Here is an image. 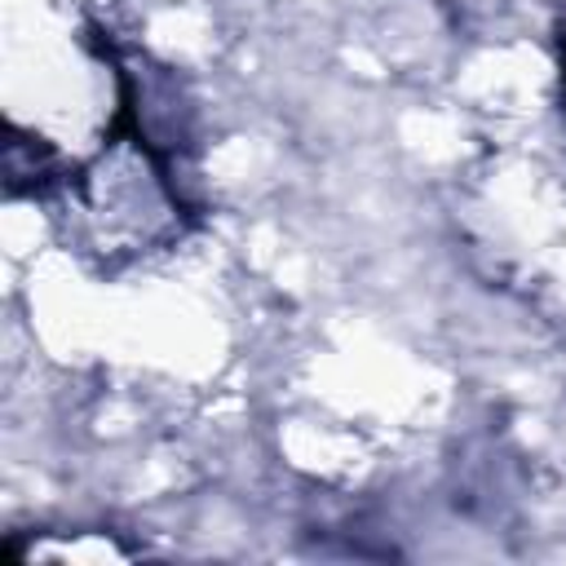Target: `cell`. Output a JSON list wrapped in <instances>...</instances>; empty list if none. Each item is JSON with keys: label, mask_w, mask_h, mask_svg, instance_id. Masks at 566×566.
<instances>
[{"label": "cell", "mask_w": 566, "mask_h": 566, "mask_svg": "<svg viewBox=\"0 0 566 566\" xmlns=\"http://www.w3.org/2000/svg\"><path fill=\"white\" fill-rule=\"evenodd\" d=\"M553 57H557V106H562V119H566V27L553 40Z\"/></svg>", "instance_id": "6da1fadb"}]
</instances>
